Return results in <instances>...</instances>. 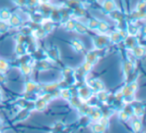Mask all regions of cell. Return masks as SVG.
I'll use <instances>...</instances> for the list:
<instances>
[{
	"instance_id": "obj_1",
	"label": "cell",
	"mask_w": 146,
	"mask_h": 133,
	"mask_svg": "<svg viewBox=\"0 0 146 133\" xmlns=\"http://www.w3.org/2000/svg\"><path fill=\"white\" fill-rule=\"evenodd\" d=\"M92 95H93V91H92V89L87 84L82 85L81 87L78 88L77 96L79 97L82 102H88L92 98Z\"/></svg>"
},
{
	"instance_id": "obj_2",
	"label": "cell",
	"mask_w": 146,
	"mask_h": 133,
	"mask_svg": "<svg viewBox=\"0 0 146 133\" xmlns=\"http://www.w3.org/2000/svg\"><path fill=\"white\" fill-rule=\"evenodd\" d=\"M109 43V39H108V36L104 34H99L96 35L95 37H93V45L94 48L96 50H102L104 49Z\"/></svg>"
},
{
	"instance_id": "obj_3",
	"label": "cell",
	"mask_w": 146,
	"mask_h": 133,
	"mask_svg": "<svg viewBox=\"0 0 146 133\" xmlns=\"http://www.w3.org/2000/svg\"><path fill=\"white\" fill-rule=\"evenodd\" d=\"M86 84L92 89L93 92H98L105 89V84L103 81H101L100 79H90L86 82Z\"/></svg>"
},
{
	"instance_id": "obj_4",
	"label": "cell",
	"mask_w": 146,
	"mask_h": 133,
	"mask_svg": "<svg viewBox=\"0 0 146 133\" xmlns=\"http://www.w3.org/2000/svg\"><path fill=\"white\" fill-rule=\"evenodd\" d=\"M123 73H124V76H125L126 79H128L132 74L134 73V70H135V66H134V62L130 60H125L123 62Z\"/></svg>"
},
{
	"instance_id": "obj_5",
	"label": "cell",
	"mask_w": 146,
	"mask_h": 133,
	"mask_svg": "<svg viewBox=\"0 0 146 133\" xmlns=\"http://www.w3.org/2000/svg\"><path fill=\"white\" fill-rule=\"evenodd\" d=\"M55 7H56V6L50 4V2H48V3H40V4H39V11L42 13L43 16H44L45 18H48L49 15H50V13L52 12L53 9H54Z\"/></svg>"
},
{
	"instance_id": "obj_6",
	"label": "cell",
	"mask_w": 146,
	"mask_h": 133,
	"mask_svg": "<svg viewBox=\"0 0 146 133\" xmlns=\"http://www.w3.org/2000/svg\"><path fill=\"white\" fill-rule=\"evenodd\" d=\"M124 45L128 50H131L134 46L138 44V38L137 35H128L125 39H124Z\"/></svg>"
},
{
	"instance_id": "obj_7",
	"label": "cell",
	"mask_w": 146,
	"mask_h": 133,
	"mask_svg": "<svg viewBox=\"0 0 146 133\" xmlns=\"http://www.w3.org/2000/svg\"><path fill=\"white\" fill-rule=\"evenodd\" d=\"M41 86L38 83L34 82V81H27L25 83V89L24 92H28V93H36L38 91H40Z\"/></svg>"
},
{
	"instance_id": "obj_8",
	"label": "cell",
	"mask_w": 146,
	"mask_h": 133,
	"mask_svg": "<svg viewBox=\"0 0 146 133\" xmlns=\"http://www.w3.org/2000/svg\"><path fill=\"white\" fill-rule=\"evenodd\" d=\"M45 19L46 18L43 16V14L40 11H32L30 14V20H31V22L34 23V24L41 25V23H42Z\"/></svg>"
},
{
	"instance_id": "obj_9",
	"label": "cell",
	"mask_w": 146,
	"mask_h": 133,
	"mask_svg": "<svg viewBox=\"0 0 146 133\" xmlns=\"http://www.w3.org/2000/svg\"><path fill=\"white\" fill-rule=\"evenodd\" d=\"M33 67L38 69L39 71L48 70V69L50 68V62L48 61V58H43V59H40V60H37Z\"/></svg>"
},
{
	"instance_id": "obj_10",
	"label": "cell",
	"mask_w": 146,
	"mask_h": 133,
	"mask_svg": "<svg viewBox=\"0 0 146 133\" xmlns=\"http://www.w3.org/2000/svg\"><path fill=\"white\" fill-rule=\"evenodd\" d=\"M46 56L48 59H51V60H58L60 58V51H59L58 47L53 46L51 48H49L48 50L46 51Z\"/></svg>"
},
{
	"instance_id": "obj_11",
	"label": "cell",
	"mask_w": 146,
	"mask_h": 133,
	"mask_svg": "<svg viewBox=\"0 0 146 133\" xmlns=\"http://www.w3.org/2000/svg\"><path fill=\"white\" fill-rule=\"evenodd\" d=\"M130 52L135 57V59H140L145 55V47L137 44L136 46H134L133 48L130 50Z\"/></svg>"
},
{
	"instance_id": "obj_12",
	"label": "cell",
	"mask_w": 146,
	"mask_h": 133,
	"mask_svg": "<svg viewBox=\"0 0 146 133\" xmlns=\"http://www.w3.org/2000/svg\"><path fill=\"white\" fill-rule=\"evenodd\" d=\"M102 9L107 14V13L117 9V6H116V3L114 0H104L103 2H102Z\"/></svg>"
},
{
	"instance_id": "obj_13",
	"label": "cell",
	"mask_w": 146,
	"mask_h": 133,
	"mask_svg": "<svg viewBox=\"0 0 146 133\" xmlns=\"http://www.w3.org/2000/svg\"><path fill=\"white\" fill-rule=\"evenodd\" d=\"M8 22H9V26L11 27H20L23 23V20L18 14L14 13V14H11Z\"/></svg>"
},
{
	"instance_id": "obj_14",
	"label": "cell",
	"mask_w": 146,
	"mask_h": 133,
	"mask_svg": "<svg viewBox=\"0 0 146 133\" xmlns=\"http://www.w3.org/2000/svg\"><path fill=\"white\" fill-rule=\"evenodd\" d=\"M19 69L24 76H30L33 71V66L28 62H22L19 64Z\"/></svg>"
},
{
	"instance_id": "obj_15",
	"label": "cell",
	"mask_w": 146,
	"mask_h": 133,
	"mask_svg": "<svg viewBox=\"0 0 146 133\" xmlns=\"http://www.w3.org/2000/svg\"><path fill=\"white\" fill-rule=\"evenodd\" d=\"M99 60V55H98V50L89 51L87 54L85 55V61L90 62L91 64H96L97 61Z\"/></svg>"
},
{
	"instance_id": "obj_16",
	"label": "cell",
	"mask_w": 146,
	"mask_h": 133,
	"mask_svg": "<svg viewBox=\"0 0 146 133\" xmlns=\"http://www.w3.org/2000/svg\"><path fill=\"white\" fill-rule=\"evenodd\" d=\"M47 104H48V103H47L46 101L43 100L41 97H39V98H37L36 100H35L34 108H33V110L39 111V112H41V111H44L45 109H46V107H47Z\"/></svg>"
},
{
	"instance_id": "obj_17",
	"label": "cell",
	"mask_w": 146,
	"mask_h": 133,
	"mask_svg": "<svg viewBox=\"0 0 146 133\" xmlns=\"http://www.w3.org/2000/svg\"><path fill=\"white\" fill-rule=\"evenodd\" d=\"M30 113H31V110L29 109H26V108H21V110L19 112H17L16 114V121H24L30 116Z\"/></svg>"
},
{
	"instance_id": "obj_18",
	"label": "cell",
	"mask_w": 146,
	"mask_h": 133,
	"mask_svg": "<svg viewBox=\"0 0 146 133\" xmlns=\"http://www.w3.org/2000/svg\"><path fill=\"white\" fill-rule=\"evenodd\" d=\"M49 19L54 23H58V22H61V21H62L60 10H59L58 7H55V8L53 9V11L50 13V15H49Z\"/></svg>"
},
{
	"instance_id": "obj_19",
	"label": "cell",
	"mask_w": 146,
	"mask_h": 133,
	"mask_svg": "<svg viewBox=\"0 0 146 133\" xmlns=\"http://www.w3.org/2000/svg\"><path fill=\"white\" fill-rule=\"evenodd\" d=\"M47 35L46 31L42 28V26H38L37 28L33 29V32H32V36L34 37L35 39H43L45 38Z\"/></svg>"
},
{
	"instance_id": "obj_20",
	"label": "cell",
	"mask_w": 146,
	"mask_h": 133,
	"mask_svg": "<svg viewBox=\"0 0 146 133\" xmlns=\"http://www.w3.org/2000/svg\"><path fill=\"white\" fill-rule=\"evenodd\" d=\"M41 26H42V28L44 29L45 31H46L47 34H49L50 32H52L53 29H54L55 27V23L52 22V21L50 20V19H45L44 21H43L42 23H41Z\"/></svg>"
},
{
	"instance_id": "obj_21",
	"label": "cell",
	"mask_w": 146,
	"mask_h": 133,
	"mask_svg": "<svg viewBox=\"0 0 146 133\" xmlns=\"http://www.w3.org/2000/svg\"><path fill=\"white\" fill-rule=\"evenodd\" d=\"M72 91L70 90V87L69 88H61L59 89V96L61 97L62 99L66 101H69L70 98L72 97Z\"/></svg>"
},
{
	"instance_id": "obj_22",
	"label": "cell",
	"mask_w": 146,
	"mask_h": 133,
	"mask_svg": "<svg viewBox=\"0 0 146 133\" xmlns=\"http://www.w3.org/2000/svg\"><path fill=\"white\" fill-rule=\"evenodd\" d=\"M107 14L110 16V18H112L113 20H115L116 22H119V21L124 20L123 14H122V13L120 12L119 10H118V8L115 9V10H113V11H111V12L107 13Z\"/></svg>"
},
{
	"instance_id": "obj_23",
	"label": "cell",
	"mask_w": 146,
	"mask_h": 133,
	"mask_svg": "<svg viewBox=\"0 0 146 133\" xmlns=\"http://www.w3.org/2000/svg\"><path fill=\"white\" fill-rule=\"evenodd\" d=\"M108 39H109V42L113 43V44H118V43H120L122 41L118 31H112V32L108 35Z\"/></svg>"
},
{
	"instance_id": "obj_24",
	"label": "cell",
	"mask_w": 146,
	"mask_h": 133,
	"mask_svg": "<svg viewBox=\"0 0 146 133\" xmlns=\"http://www.w3.org/2000/svg\"><path fill=\"white\" fill-rule=\"evenodd\" d=\"M108 30H109V24L104 20H99L96 31H98L100 34H104V33H106Z\"/></svg>"
},
{
	"instance_id": "obj_25",
	"label": "cell",
	"mask_w": 146,
	"mask_h": 133,
	"mask_svg": "<svg viewBox=\"0 0 146 133\" xmlns=\"http://www.w3.org/2000/svg\"><path fill=\"white\" fill-rule=\"evenodd\" d=\"M73 72H74V70H73L71 67H69V66L64 67L62 70L63 78L67 79V80H73V79H75L74 76H73Z\"/></svg>"
},
{
	"instance_id": "obj_26",
	"label": "cell",
	"mask_w": 146,
	"mask_h": 133,
	"mask_svg": "<svg viewBox=\"0 0 146 133\" xmlns=\"http://www.w3.org/2000/svg\"><path fill=\"white\" fill-rule=\"evenodd\" d=\"M145 108L142 104H137L133 106V115H135L137 118H140L144 115Z\"/></svg>"
},
{
	"instance_id": "obj_27",
	"label": "cell",
	"mask_w": 146,
	"mask_h": 133,
	"mask_svg": "<svg viewBox=\"0 0 146 133\" xmlns=\"http://www.w3.org/2000/svg\"><path fill=\"white\" fill-rule=\"evenodd\" d=\"M56 89H60L59 88V84L58 82H54V83H50V84H47L45 86L41 87L40 91L42 92H53Z\"/></svg>"
},
{
	"instance_id": "obj_28",
	"label": "cell",
	"mask_w": 146,
	"mask_h": 133,
	"mask_svg": "<svg viewBox=\"0 0 146 133\" xmlns=\"http://www.w3.org/2000/svg\"><path fill=\"white\" fill-rule=\"evenodd\" d=\"M74 30L77 33H79V34H86L88 31V28L83 23L79 22V21H75V28H74Z\"/></svg>"
},
{
	"instance_id": "obj_29",
	"label": "cell",
	"mask_w": 146,
	"mask_h": 133,
	"mask_svg": "<svg viewBox=\"0 0 146 133\" xmlns=\"http://www.w3.org/2000/svg\"><path fill=\"white\" fill-rule=\"evenodd\" d=\"M15 52L18 55L19 57L23 56V55H26L27 53V48L26 45L22 44V43H17L16 46H15Z\"/></svg>"
},
{
	"instance_id": "obj_30",
	"label": "cell",
	"mask_w": 146,
	"mask_h": 133,
	"mask_svg": "<svg viewBox=\"0 0 146 133\" xmlns=\"http://www.w3.org/2000/svg\"><path fill=\"white\" fill-rule=\"evenodd\" d=\"M71 46H72V48L74 49L76 52H82L84 49L83 43L80 40H78V39H73V40L71 41Z\"/></svg>"
},
{
	"instance_id": "obj_31",
	"label": "cell",
	"mask_w": 146,
	"mask_h": 133,
	"mask_svg": "<svg viewBox=\"0 0 146 133\" xmlns=\"http://www.w3.org/2000/svg\"><path fill=\"white\" fill-rule=\"evenodd\" d=\"M65 129H66V125L62 121H57L51 126V130L54 132H61V131H64Z\"/></svg>"
},
{
	"instance_id": "obj_32",
	"label": "cell",
	"mask_w": 146,
	"mask_h": 133,
	"mask_svg": "<svg viewBox=\"0 0 146 133\" xmlns=\"http://www.w3.org/2000/svg\"><path fill=\"white\" fill-rule=\"evenodd\" d=\"M108 93L106 92V90H101V91H98L96 92V99H97L99 102L101 103H106L107 102V99H108Z\"/></svg>"
},
{
	"instance_id": "obj_33",
	"label": "cell",
	"mask_w": 146,
	"mask_h": 133,
	"mask_svg": "<svg viewBox=\"0 0 146 133\" xmlns=\"http://www.w3.org/2000/svg\"><path fill=\"white\" fill-rule=\"evenodd\" d=\"M86 15V10L81 6L75 7V8L72 9V16H76V17H84Z\"/></svg>"
},
{
	"instance_id": "obj_34",
	"label": "cell",
	"mask_w": 146,
	"mask_h": 133,
	"mask_svg": "<svg viewBox=\"0 0 146 133\" xmlns=\"http://www.w3.org/2000/svg\"><path fill=\"white\" fill-rule=\"evenodd\" d=\"M75 28V20H73V18H69L66 21H64V29L68 32H72L74 31Z\"/></svg>"
},
{
	"instance_id": "obj_35",
	"label": "cell",
	"mask_w": 146,
	"mask_h": 133,
	"mask_svg": "<svg viewBox=\"0 0 146 133\" xmlns=\"http://www.w3.org/2000/svg\"><path fill=\"white\" fill-rule=\"evenodd\" d=\"M93 124L91 125V130L93 132L96 133H102V132H105L106 131V127L103 126L102 124H100L99 122H92Z\"/></svg>"
},
{
	"instance_id": "obj_36",
	"label": "cell",
	"mask_w": 146,
	"mask_h": 133,
	"mask_svg": "<svg viewBox=\"0 0 146 133\" xmlns=\"http://www.w3.org/2000/svg\"><path fill=\"white\" fill-rule=\"evenodd\" d=\"M65 5L66 7L70 9L75 8V7L81 6L82 5V1L81 0H65Z\"/></svg>"
},
{
	"instance_id": "obj_37",
	"label": "cell",
	"mask_w": 146,
	"mask_h": 133,
	"mask_svg": "<svg viewBox=\"0 0 146 133\" xmlns=\"http://www.w3.org/2000/svg\"><path fill=\"white\" fill-rule=\"evenodd\" d=\"M68 102L70 103L71 107H73V108H75V109H77L78 107H79L80 105L83 103L81 100H80V98L77 96V95H76V96H73V95H72V97H71L70 100H69Z\"/></svg>"
},
{
	"instance_id": "obj_38",
	"label": "cell",
	"mask_w": 146,
	"mask_h": 133,
	"mask_svg": "<svg viewBox=\"0 0 146 133\" xmlns=\"http://www.w3.org/2000/svg\"><path fill=\"white\" fill-rule=\"evenodd\" d=\"M98 22H99V20L96 18H90L89 20H88L87 24H86V26H87L88 30H93V31H96V29H97V26H98Z\"/></svg>"
},
{
	"instance_id": "obj_39",
	"label": "cell",
	"mask_w": 146,
	"mask_h": 133,
	"mask_svg": "<svg viewBox=\"0 0 146 133\" xmlns=\"http://www.w3.org/2000/svg\"><path fill=\"white\" fill-rule=\"evenodd\" d=\"M101 117H102L101 110H100V109L95 108V110L93 111V113L90 115V120H91V123L92 122H98Z\"/></svg>"
},
{
	"instance_id": "obj_40",
	"label": "cell",
	"mask_w": 146,
	"mask_h": 133,
	"mask_svg": "<svg viewBox=\"0 0 146 133\" xmlns=\"http://www.w3.org/2000/svg\"><path fill=\"white\" fill-rule=\"evenodd\" d=\"M10 16H11V12L8 9H5V8L0 9V20L7 22L9 20V18H10Z\"/></svg>"
},
{
	"instance_id": "obj_41",
	"label": "cell",
	"mask_w": 146,
	"mask_h": 133,
	"mask_svg": "<svg viewBox=\"0 0 146 133\" xmlns=\"http://www.w3.org/2000/svg\"><path fill=\"white\" fill-rule=\"evenodd\" d=\"M131 125H132V129H133L134 132H139L141 131L142 129V122L139 120V118H136V119H133L131 122Z\"/></svg>"
},
{
	"instance_id": "obj_42",
	"label": "cell",
	"mask_w": 146,
	"mask_h": 133,
	"mask_svg": "<svg viewBox=\"0 0 146 133\" xmlns=\"http://www.w3.org/2000/svg\"><path fill=\"white\" fill-rule=\"evenodd\" d=\"M21 28H20V33L23 35H31L33 32V27L30 26V25H21Z\"/></svg>"
},
{
	"instance_id": "obj_43",
	"label": "cell",
	"mask_w": 146,
	"mask_h": 133,
	"mask_svg": "<svg viewBox=\"0 0 146 133\" xmlns=\"http://www.w3.org/2000/svg\"><path fill=\"white\" fill-rule=\"evenodd\" d=\"M101 112H102V117H105V118L109 119L113 115L114 109L111 108V107H105L103 110H101Z\"/></svg>"
},
{
	"instance_id": "obj_44",
	"label": "cell",
	"mask_w": 146,
	"mask_h": 133,
	"mask_svg": "<svg viewBox=\"0 0 146 133\" xmlns=\"http://www.w3.org/2000/svg\"><path fill=\"white\" fill-rule=\"evenodd\" d=\"M127 31L129 33V35H137L139 28H138V25L135 24H129L127 25Z\"/></svg>"
},
{
	"instance_id": "obj_45",
	"label": "cell",
	"mask_w": 146,
	"mask_h": 133,
	"mask_svg": "<svg viewBox=\"0 0 146 133\" xmlns=\"http://www.w3.org/2000/svg\"><path fill=\"white\" fill-rule=\"evenodd\" d=\"M9 69V63L5 59L0 58V72L5 73Z\"/></svg>"
},
{
	"instance_id": "obj_46",
	"label": "cell",
	"mask_w": 146,
	"mask_h": 133,
	"mask_svg": "<svg viewBox=\"0 0 146 133\" xmlns=\"http://www.w3.org/2000/svg\"><path fill=\"white\" fill-rule=\"evenodd\" d=\"M40 97L43 99V100L46 101L47 103H50L53 99H55L54 96H53V94L51 92H42V94L40 95Z\"/></svg>"
},
{
	"instance_id": "obj_47",
	"label": "cell",
	"mask_w": 146,
	"mask_h": 133,
	"mask_svg": "<svg viewBox=\"0 0 146 133\" xmlns=\"http://www.w3.org/2000/svg\"><path fill=\"white\" fill-rule=\"evenodd\" d=\"M118 118H119L120 121H123V122H126L130 119V116L123 110V109H120L119 113H118Z\"/></svg>"
},
{
	"instance_id": "obj_48",
	"label": "cell",
	"mask_w": 146,
	"mask_h": 133,
	"mask_svg": "<svg viewBox=\"0 0 146 133\" xmlns=\"http://www.w3.org/2000/svg\"><path fill=\"white\" fill-rule=\"evenodd\" d=\"M9 28H10L9 24H7L5 21L0 20V33H1V34H3V33H6L7 31L9 30Z\"/></svg>"
},
{
	"instance_id": "obj_49",
	"label": "cell",
	"mask_w": 146,
	"mask_h": 133,
	"mask_svg": "<svg viewBox=\"0 0 146 133\" xmlns=\"http://www.w3.org/2000/svg\"><path fill=\"white\" fill-rule=\"evenodd\" d=\"M91 123V120H90V117L87 116V115H81V118H80V124L82 126H87Z\"/></svg>"
},
{
	"instance_id": "obj_50",
	"label": "cell",
	"mask_w": 146,
	"mask_h": 133,
	"mask_svg": "<svg viewBox=\"0 0 146 133\" xmlns=\"http://www.w3.org/2000/svg\"><path fill=\"white\" fill-rule=\"evenodd\" d=\"M40 4L39 0H27L26 1V6L30 7V8H36Z\"/></svg>"
},
{
	"instance_id": "obj_51",
	"label": "cell",
	"mask_w": 146,
	"mask_h": 133,
	"mask_svg": "<svg viewBox=\"0 0 146 133\" xmlns=\"http://www.w3.org/2000/svg\"><path fill=\"white\" fill-rule=\"evenodd\" d=\"M80 67H81L86 73H89L90 71L92 70V68H93V64H91L90 62H87V61H84V63Z\"/></svg>"
},
{
	"instance_id": "obj_52",
	"label": "cell",
	"mask_w": 146,
	"mask_h": 133,
	"mask_svg": "<svg viewBox=\"0 0 146 133\" xmlns=\"http://www.w3.org/2000/svg\"><path fill=\"white\" fill-rule=\"evenodd\" d=\"M118 33H119V35H120V37H121L122 40H124V39L129 35V33H128V31H127V27H126V28L119 29V30H118Z\"/></svg>"
},
{
	"instance_id": "obj_53",
	"label": "cell",
	"mask_w": 146,
	"mask_h": 133,
	"mask_svg": "<svg viewBox=\"0 0 146 133\" xmlns=\"http://www.w3.org/2000/svg\"><path fill=\"white\" fill-rule=\"evenodd\" d=\"M145 6H146L145 1H140V2H138V3H137V5H136L135 10H137V11L145 10Z\"/></svg>"
},
{
	"instance_id": "obj_54",
	"label": "cell",
	"mask_w": 146,
	"mask_h": 133,
	"mask_svg": "<svg viewBox=\"0 0 146 133\" xmlns=\"http://www.w3.org/2000/svg\"><path fill=\"white\" fill-rule=\"evenodd\" d=\"M98 122H99L100 124L103 125V126H105L106 128H108V126H109V119L105 118V117H101V118L99 119V121H98Z\"/></svg>"
},
{
	"instance_id": "obj_55",
	"label": "cell",
	"mask_w": 146,
	"mask_h": 133,
	"mask_svg": "<svg viewBox=\"0 0 146 133\" xmlns=\"http://www.w3.org/2000/svg\"><path fill=\"white\" fill-rule=\"evenodd\" d=\"M15 2V4L18 5L19 7H24L26 6V1L27 0H13Z\"/></svg>"
},
{
	"instance_id": "obj_56",
	"label": "cell",
	"mask_w": 146,
	"mask_h": 133,
	"mask_svg": "<svg viewBox=\"0 0 146 133\" xmlns=\"http://www.w3.org/2000/svg\"><path fill=\"white\" fill-rule=\"evenodd\" d=\"M6 81H7V78H6L5 73L0 72V83H5Z\"/></svg>"
},
{
	"instance_id": "obj_57",
	"label": "cell",
	"mask_w": 146,
	"mask_h": 133,
	"mask_svg": "<svg viewBox=\"0 0 146 133\" xmlns=\"http://www.w3.org/2000/svg\"><path fill=\"white\" fill-rule=\"evenodd\" d=\"M40 1V3H48L50 2V0H39Z\"/></svg>"
},
{
	"instance_id": "obj_58",
	"label": "cell",
	"mask_w": 146,
	"mask_h": 133,
	"mask_svg": "<svg viewBox=\"0 0 146 133\" xmlns=\"http://www.w3.org/2000/svg\"><path fill=\"white\" fill-rule=\"evenodd\" d=\"M2 102V93L0 92V103Z\"/></svg>"
},
{
	"instance_id": "obj_59",
	"label": "cell",
	"mask_w": 146,
	"mask_h": 133,
	"mask_svg": "<svg viewBox=\"0 0 146 133\" xmlns=\"http://www.w3.org/2000/svg\"><path fill=\"white\" fill-rule=\"evenodd\" d=\"M86 1H88V2H95L96 0H86Z\"/></svg>"
},
{
	"instance_id": "obj_60",
	"label": "cell",
	"mask_w": 146,
	"mask_h": 133,
	"mask_svg": "<svg viewBox=\"0 0 146 133\" xmlns=\"http://www.w3.org/2000/svg\"><path fill=\"white\" fill-rule=\"evenodd\" d=\"M1 125H2V119L0 118V128H1Z\"/></svg>"
}]
</instances>
